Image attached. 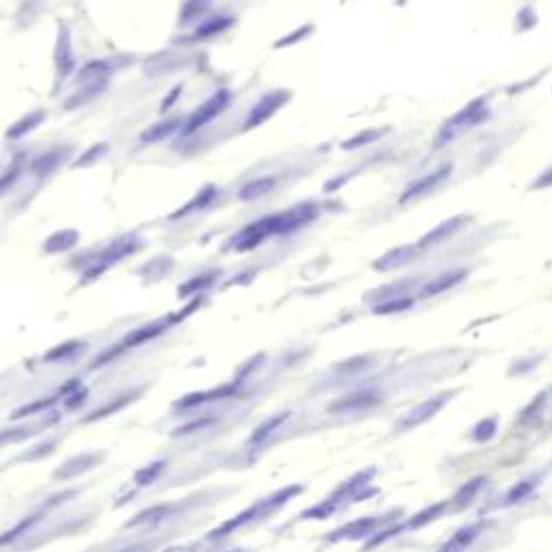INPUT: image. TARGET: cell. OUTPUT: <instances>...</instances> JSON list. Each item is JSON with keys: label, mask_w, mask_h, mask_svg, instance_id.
<instances>
[{"label": "cell", "mask_w": 552, "mask_h": 552, "mask_svg": "<svg viewBox=\"0 0 552 552\" xmlns=\"http://www.w3.org/2000/svg\"><path fill=\"white\" fill-rule=\"evenodd\" d=\"M486 117V102L484 99H475L470 102L464 111H459L451 121L444 123V128L440 130V142L444 140H453L455 136L464 134L466 130H470L473 126H477L479 121Z\"/></svg>", "instance_id": "obj_1"}, {"label": "cell", "mask_w": 552, "mask_h": 552, "mask_svg": "<svg viewBox=\"0 0 552 552\" xmlns=\"http://www.w3.org/2000/svg\"><path fill=\"white\" fill-rule=\"evenodd\" d=\"M229 102H231L229 91H218V93H213L203 106H199V108L192 113L190 121L186 123L184 134L188 136V134H194L197 130H201V128L205 126V123H209L211 119H216V117L227 108Z\"/></svg>", "instance_id": "obj_2"}, {"label": "cell", "mask_w": 552, "mask_h": 552, "mask_svg": "<svg viewBox=\"0 0 552 552\" xmlns=\"http://www.w3.org/2000/svg\"><path fill=\"white\" fill-rule=\"evenodd\" d=\"M289 99V93L287 91H274V93H265L257 104H255V108L251 111V115H248L246 123H244V130H251V128H257L261 126V123L265 119H270L280 106Z\"/></svg>", "instance_id": "obj_3"}, {"label": "cell", "mask_w": 552, "mask_h": 552, "mask_svg": "<svg viewBox=\"0 0 552 552\" xmlns=\"http://www.w3.org/2000/svg\"><path fill=\"white\" fill-rule=\"evenodd\" d=\"M315 216H317V205L313 203H305L283 213H276V234H292V231L311 222Z\"/></svg>", "instance_id": "obj_4"}, {"label": "cell", "mask_w": 552, "mask_h": 552, "mask_svg": "<svg viewBox=\"0 0 552 552\" xmlns=\"http://www.w3.org/2000/svg\"><path fill=\"white\" fill-rule=\"evenodd\" d=\"M449 399H451V393H442V395H436L432 399L423 401L421 406L412 408V410L401 419L399 427H401V430H412V427H417V425H421L425 421H430Z\"/></svg>", "instance_id": "obj_5"}, {"label": "cell", "mask_w": 552, "mask_h": 552, "mask_svg": "<svg viewBox=\"0 0 552 552\" xmlns=\"http://www.w3.org/2000/svg\"><path fill=\"white\" fill-rule=\"evenodd\" d=\"M268 236H276V216L263 218L251 227H246L240 234V238L236 240V246H238V251H248V248H255Z\"/></svg>", "instance_id": "obj_6"}, {"label": "cell", "mask_w": 552, "mask_h": 552, "mask_svg": "<svg viewBox=\"0 0 552 552\" xmlns=\"http://www.w3.org/2000/svg\"><path fill=\"white\" fill-rule=\"evenodd\" d=\"M55 63H57V76L59 80H65L71 71L76 67V59H74V50H71V37L69 30L65 24H61L59 28V41H57V50H55Z\"/></svg>", "instance_id": "obj_7"}, {"label": "cell", "mask_w": 552, "mask_h": 552, "mask_svg": "<svg viewBox=\"0 0 552 552\" xmlns=\"http://www.w3.org/2000/svg\"><path fill=\"white\" fill-rule=\"evenodd\" d=\"M482 531H484V522H475V524L459 529L438 548V552H466L473 546V542L482 535Z\"/></svg>", "instance_id": "obj_8"}, {"label": "cell", "mask_w": 552, "mask_h": 552, "mask_svg": "<svg viewBox=\"0 0 552 552\" xmlns=\"http://www.w3.org/2000/svg\"><path fill=\"white\" fill-rule=\"evenodd\" d=\"M447 175H451V164H444L442 169H438V171H434L432 175H425L423 180H419V182H415L410 188H408L406 192H403V197H401V201L406 203V201H412V199H419V197H423V194H427L430 192L432 188H436L444 177Z\"/></svg>", "instance_id": "obj_9"}, {"label": "cell", "mask_w": 552, "mask_h": 552, "mask_svg": "<svg viewBox=\"0 0 552 552\" xmlns=\"http://www.w3.org/2000/svg\"><path fill=\"white\" fill-rule=\"evenodd\" d=\"M373 403H378V395L365 390V393H354V395H348L341 401L332 403L330 410H363V408H369Z\"/></svg>", "instance_id": "obj_10"}, {"label": "cell", "mask_w": 552, "mask_h": 552, "mask_svg": "<svg viewBox=\"0 0 552 552\" xmlns=\"http://www.w3.org/2000/svg\"><path fill=\"white\" fill-rule=\"evenodd\" d=\"M67 153H69V149H65V151H61V149H52V151L39 155L37 160H32L30 171H32L35 175H48L50 171H55V169L63 162V160L67 158Z\"/></svg>", "instance_id": "obj_11"}, {"label": "cell", "mask_w": 552, "mask_h": 552, "mask_svg": "<svg viewBox=\"0 0 552 552\" xmlns=\"http://www.w3.org/2000/svg\"><path fill=\"white\" fill-rule=\"evenodd\" d=\"M415 255L412 246H403V248H395V251H388L382 259L376 261V270H393L399 268L406 261H410V257Z\"/></svg>", "instance_id": "obj_12"}, {"label": "cell", "mask_w": 552, "mask_h": 552, "mask_svg": "<svg viewBox=\"0 0 552 552\" xmlns=\"http://www.w3.org/2000/svg\"><path fill=\"white\" fill-rule=\"evenodd\" d=\"M274 177H259V180L248 182L242 190H240V199L242 201H257L263 194H268L274 188Z\"/></svg>", "instance_id": "obj_13"}, {"label": "cell", "mask_w": 552, "mask_h": 552, "mask_svg": "<svg viewBox=\"0 0 552 552\" xmlns=\"http://www.w3.org/2000/svg\"><path fill=\"white\" fill-rule=\"evenodd\" d=\"M44 119H46V115H44L41 111L28 113L26 117H22L20 121L13 123V126L9 128V132H7V138H20V136H24V134L32 132V130L37 128Z\"/></svg>", "instance_id": "obj_14"}, {"label": "cell", "mask_w": 552, "mask_h": 552, "mask_svg": "<svg viewBox=\"0 0 552 552\" xmlns=\"http://www.w3.org/2000/svg\"><path fill=\"white\" fill-rule=\"evenodd\" d=\"M76 242H78V234H76V231H57V234H52L48 238L46 251L48 253H65Z\"/></svg>", "instance_id": "obj_15"}, {"label": "cell", "mask_w": 552, "mask_h": 552, "mask_svg": "<svg viewBox=\"0 0 552 552\" xmlns=\"http://www.w3.org/2000/svg\"><path fill=\"white\" fill-rule=\"evenodd\" d=\"M466 276V272L464 270H453V272H444L442 276H438L436 280H432L430 285H427L425 287V296H436V294H440V292H444V289H449V287H453V285H457L461 278Z\"/></svg>", "instance_id": "obj_16"}, {"label": "cell", "mask_w": 552, "mask_h": 552, "mask_svg": "<svg viewBox=\"0 0 552 552\" xmlns=\"http://www.w3.org/2000/svg\"><path fill=\"white\" fill-rule=\"evenodd\" d=\"M182 126V119H169V121H162V123H158V126L149 128L147 132H142L140 140L142 142H158V140H162V138H169L177 128Z\"/></svg>", "instance_id": "obj_17"}, {"label": "cell", "mask_w": 552, "mask_h": 552, "mask_svg": "<svg viewBox=\"0 0 552 552\" xmlns=\"http://www.w3.org/2000/svg\"><path fill=\"white\" fill-rule=\"evenodd\" d=\"M376 526H380V520L378 518H363V520H356V522H352V524H348L345 529H341L339 533H336V535L339 537H352V540H356V537H365V535H369V533L376 529Z\"/></svg>", "instance_id": "obj_18"}, {"label": "cell", "mask_w": 552, "mask_h": 552, "mask_svg": "<svg viewBox=\"0 0 552 552\" xmlns=\"http://www.w3.org/2000/svg\"><path fill=\"white\" fill-rule=\"evenodd\" d=\"M484 484H486V479H484V477H477V479H473V482L464 484V486H461V488L455 492V496H453V505H455L457 509H459V507L470 505V503H473V498L477 496L479 490H482Z\"/></svg>", "instance_id": "obj_19"}, {"label": "cell", "mask_w": 552, "mask_h": 552, "mask_svg": "<svg viewBox=\"0 0 552 552\" xmlns=\"http://www.w3.org/2000/svg\"><path fill=\"white\" fill-rule=\"evenodd\" d=\"M449 507V501H440V503H436V505H432V507H425L423 511H419L415 518L408 522V526L410 529H421V526H425V524H430V522H434L436 518H440V513L444 511Z\"/></svg>", "instance_id": "obj_20"}, {"label": "cell", "mask_w": 552, "mask_h": 552, "mask_svg": "<svg viewBox=\"0 0 552 552\" xmlns=\"http://www.w3.org/2000/svg\"><path fill=\"white\" fill-rule=\"evenodd\" d=\"M464 222V218H451V220H447V222H442L438 229H434L430 236H425L423 240H421V246H430V244H436V242H440V240H444L447 236H451L453 231Z\"/></svg>", "instance_id": "obj_21"}, {"label": "cell", "mask_w": 552, "mask_h": 552, "mask_svg": "<svg viewBox=\"0 0 552 552\" xmlns=\"http://www.w3.org/2000/svg\"><path fill=\"white\" fill-rule=\"evenodd\" d=\"M231 17H216V20H211V22H207V24H203V26H199L197 28V32H194V37L197 39H205V37H211V35H216V32H220V30H225L227 26H231Z\"/></svg>", "instance_id": "obj_22"}, {"label": "cell", "mask_w": 552, "mask_h": 552, "mask_svg": "<svg viewBox=\"0 0 552 552\" xmlns=\"http://www.w3.org/2000/svg\"><path fill=\"white\" fill-rule=\"evenodd\" d=\"M106 71H108V65L102 63V61H93L82 67L80 71V80H104L106 78Z\"/></svg>", "instance_id": "obj_23"}, {"label": "cell", "mask_w": 552, "mask_h": 552, "mask_svg": "<svg viewBox=\"0 0 552 552\" xmlns=\"http://www.w3.org/2000/svg\"><path fill=\"white\" fill-rule=\"evenodd\" d=\"M211 197H213V188H205L197 199H194L192 203H188L184 209H180L177 213H173V218H182L184 213H188V211H192V209H197V207H203L205 203H209L211 201Z\"/></svg>", "instance_id": "obj_24"}, {"label": "cell", "mask_w": 552, "mask_h": 552, "mask_svg": "<svg viewBox=\"0 0 552 552\" xmlns=\"http://www.w3.org/2000/svg\"><path fill=\"white\" fill-rule=\"evenodd\" d=\"M533 490H535V484H533V482H522V484H518V486H513V488L509 490V494H507V503L511 505V503L522 501V498H526Z\"/></svg>", "instance_id": "obj_25"}, {"label": "cell", "mask_w": 552, "mask_h": 552, "mask_svg": "<svg viewBox=\"0 0 552 552\" xmlns=\"http://www.w3.org/2000/svg\"><path fill=\"white\" fill-rule=\"evenodd\" d=\"M412 305L410 298H393V300H386L384 305H378L376 307V313H395V311H403Z\"/></svg>", "instance_id": "obj_26"}, {"label": "cell", "mask_w": 552, "mask_h": 552, "mask_svg": "<svg viewBox=\"0 0 552 552\" xmlns=\"http://www.w3.org/2000/svg\"><path fill=\"white\" fill-rule=\"evenodd\" d=\"M205 9H207V0H188L184 11H182V20L188 22V20H192V17L201 15Z\"/></svg>", "instance_id": "obj_27"}, {"label": "cell", "mask_w": 552, "mask_h": 552, "mask_svg": "<svg viewBox=\"0 0 552 552\" xmlns=\"http://www.w3.org/2000/svg\"><path fill=\"white\" fill-rule=\"evenodd\" d=\"M494 432H496V419H486L475 427L473 436L477 440H490L494 436Z\"/></svg>", "instance_id": "obj_28"}, {"label": "cell", "mask_w": 552, "mask_h": 552, "mask_svg": "<svg viewBox=\"0 0 552 552\" xmlns=\"http://www.w3.org/2000/svg\"><path fill=\"white\" fill-rule=\"evenodd\" d=\"M378 136H382L380 130H376V132H365V134H359V136H354L352 140L343 142V147L345 149H356V147H361V145H367V142H371V140H376Z\"/></svg>", "instance_id": "obj_29"}, {"label": "cell", "mask_w": 552, "mask_h": 552, "mask_svg": "<svg viewBox=\"0 0 552 552\" xmlns=\"http://www.w3.org/2000/svg\"><path fill=\"white\" fill-rule=\"evenodd\" d=\"M20 169H22V166H20V162H13V166L7 171V175L0 177V194H3L7 188H11V186H13V182L17 180V175H20Z\"/></svg>", "instance_id": "obj_30"}, {"label": "cell", "mask_w": 552, "mask_h": 552, "mask_svg": "<svg viewBox=\"0 0 552 552\" xmlns=\"http://www.w3.org/2000/svg\"><path fill=\"white\" fill-rule=\"evenodd\" d=\"M104 151H106L104 145H97V147H93V149H88V151L84 153V158L80 160V166H86V164H88V160H97L99 153H104Z\"/></svg>", "instance_id": "obj_31"}, {"label": "cell", "mask_w": 552, "mask_h": 552, "mask_svg": "<svg viewBox=\"0 0 552 552\" xmlns=\"http://www.w3.org/2000/svg\"><path fill=\"white\" fill-rule=\"evenodd\" d=\"M550 184H552V171H550V173H546V175L542 177V180H540L535 186H537V188H544V186H550Z\"/></svg>", "instance_id": "obj_32"}]
</instances>
